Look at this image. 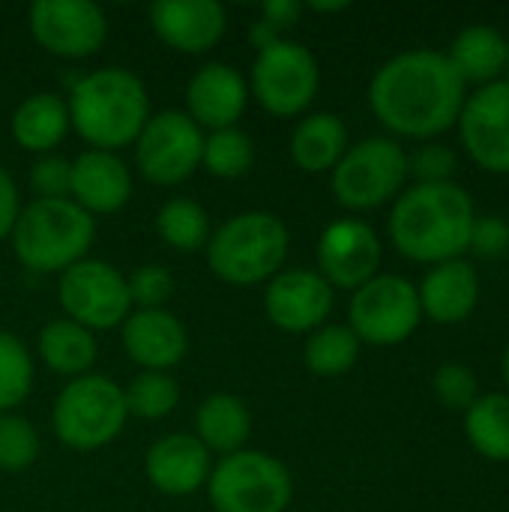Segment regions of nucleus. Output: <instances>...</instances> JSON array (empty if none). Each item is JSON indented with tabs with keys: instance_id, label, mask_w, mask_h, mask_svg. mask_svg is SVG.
Here are the masks:
<instances>
[{
	"instance_id": "obj_1",
	"label": "nucleus",
	"mask_w": 509,
	"mask_h": 512,
	"mask_svg": "<svg viewBox=\"0 0 509 512\" xmlns=\"http://www.w3.org/2000/svg\"><path fill=\"white\" fill-rule=\"evenodd\" d=\"M468 84L444 51L408 48L390 57L369 84V108L390 132L429 141L459 123Z\"/></svg>"
},
{
	"instance_id": "obj_9",
	"label": "nucleus",
	"mask_w": 509,
	"mask_h": 512,
	"mask_svg": "<svg viewBox=\"0 0 509 512\" xmlns=\"http://www.w3.org/2000/svg\"><path fill=\"white\" fill-rule=\"evenodd\" d=\"M249 96L273 117H303L321 90V66L315 54L294 39H279L255 51L249 72Z\"/></svg>"
},
{
	"instance_id": "obj_15",
	"label": "nucleus",
	"mask_w": 509,
	"mask_h": 512,
	"mask_svg": "<svg viewBox=\"0 0 509 512\" xmlns=\"http://www.w3.org/2000/svg\"><path fill=\"white\" fill-rule=\"evenodd\" d=\"M336 291L318 270L309 267H288L279 270L264 288V312L267 321L294 336H309L327 324L333 312Z\"/></svg>"
},
{
	"instance_id": "obj_8",
	"label": "nucleus",
	"mask_w": 509,
	"mask_h": 512,
	"mask_svg": "<svg viewBox=\"0 0 509 512\" xmlns=\"http://www.w3.org/2000/svg\"><path fill=\"white\" fill-rule=\"evenodd\" d=\"M204 489L213 512H285L294 501L288 465L249 447L219 459Z\"/></svg>"
},
{
	"instance_id": "obj_6",
	"label": "nucleus",
	"mask_w": 509,
	"mask_h": 512,
	"mask_svg": "<svg viewBox=\"0 0 509 512\" xmlns=\"http://www.w3.org/2000/svg\"><path fill=\"white\" fill-rule=\"evenodd\" d=\"M129 420L123 387L99 372L72 378L54 399L51 426L60 444L78 453H93L120 438Z\"/></svg>"
},
{
	"instance_id": "obj_4",
	"label": "nucleus",
	"mask_w": 509,
	"mask_h": 512,
	"mask_svg": "<svg viewBox=\"0 0 509 512\" xmlns=\"http://www.w3.org/2000/svg\"><path fill=\"white\" fill-rule=\"evenodd\" d=\"M291 252L288 225L270 210H246L213 228L207 240L210 273L234 288L267 285L279 270H285Z\"/></svg>"
},
{
	"instance_id": "obj_16",
	"label": "nucleus",
	"mask_w": 509,
	"mask_h": 512,
	"mask_svg": "<svg viewBox=\"0 0 509 512\" xmlns=\"http://www.w3.org/2000/svg\"><path fill=\"white\" fill-rule=\"evenodd\" d=\"M456 126L462 147L483 171L509 174V78L477 87Z\"/></svg>"
},
{
	"instance_id": "obj_20",
	"label": "nucleus",
	"mask_w": 509,
	"mask_h": 512,
	"mask_svg": "<svg viewBox=\"0 0 509 512\" xmlns=\"http://www.w3.org/2000/svg\"><path fill=\"white\" fill-rule=\"evenodd\" d=\"M120 333L123 351L141 372H171L189 351L186 327L168 309H132Z\"/></svg>"
},
{
	"instance_id": "obj_23",
	"label": "nucleus",
	"mask_w": 509,
	"mask_h": 512,
	"mask_svg": "<svg viewBox=\"0 0 509 512\" xmlns=\"http://www.w3.org/2000/svg\"><path fill=\"white\" fill-rule=\"evenodd\" d=\"M348 150V126L333 111H309L291 132V162L306 174H324L339 165Z\"/></svg>"
},
{
	"instance_id": "obj_30",
	"label": "nucleus",
	"mask_w": 509,
	"mask_h": 512,
	"mask_svg": "<svg viewBox=\"0 0 509 512\" xmlns=\"http://www.w3.org/2000/svg\"><path fill=\"white\" fill-rule=\"evenodd\" d=\"M156 234L177 252H201L213 234L207 210L195 198H168L156 213Z\"/></svg>"
},
{
	"instance_id": "obj_26",
	"label": "nucleus",
	"mask_w": 509,
	"mask_h": 512,
	"mask_svg": "<svg viewBox=\"0 0 509 512\" xmlns=\"http://www.w3.org/2000/svg\"><path fill=\"white\" fill-rule=\"evenodd\" d=\"M507 36L495 30L492 24H471L459 30L453 45L447 48L450 66L459 72V78L468 84H492L507 69Z\"/></svg>"
},
{
	"instance_id": "obj_33",
	"label": "nucleus",
	"mask_w": 509,
	"mask_h": 512,
	"mask_svg": "<svg viewBox=\"0 0 509 512\" xmlns=\"http://www.w3.org/2000/svg\"><path fill=\"white\" fill-rule=\"evenodd\" d=\"M126 411L138 420H165L180 405V384L168 372H138L126 387Z\"/></svg>"
},
{
	"instance_id": "obj_12",
	"label": "nucleus",
	"mask_w": 509,
	"mask_h": 512,
	"mask_svg": "<svg viewBox=\"0 0 509 512\" xmlns=\"http://www.w3.org/2000/svg\"><path fill=\"white\" fill-rule=\"evenodd\" d=\"M57 300L63 318L87 327L90 333L123 327V321L132 315L126 276L99 258H84L63 270L57 282Z\"/></svg>"
},
{
	"instance_id": "obj_2",
	"label": "nucleus",
	"mask_w": 509,
	"mask_h": 512,
	"mask_svg": "<svg viewBox=\"0 0 509 512\" xmlns=\"http://www.w3.org/2000/svg\"><path fill=\"white\" fill-rule=\"evenodd\" d=\"M477 219L474 198L456 180L414 183L399 192L387 231L399 255L417 264H444L462 258Z\"/></svg>"
},
{
	"instance_id": "obj_7",
	"label": "nucleus",
	"mask_w": 509,
	"mask_h": 512,
	"mask_svg": "<svg viewBox=\"0 0 509 512\" xmlns=\"http://www.w3.org/2000/svg\"><path fill=\"white\" fill-rule=\"evenodd\" d=\"M408 180V150L387 135H372L348 144L339 165L330 171V189L339 207L363 213L396 201Z\"/></svg>"
},
{
	"instance_id": "obj_11",
	"label": "nucleus",
	"mask_w": 509,
	"mask_h": 512,
	"mask_svg": "<svg viewBox=\"0 0 509 512\" xmlns=\"http://www.w3.org/2000/svg\"><path fill=\"white\" fill-rule=\"evenodd\" d=\"M135 168L153 186H180L201 168L204 129L177 108L150 114L135 138Z\"/></svg>"
},
{
	"instance_id": "obj_29",
	"label": "nucleus",
	"mask_w": 509,
	"mask_h": 512,
	"mask_svg": "<svg viewBox=\"0 0 509 512\" xmlns=\"http://www.w3.org/2000/svg\"><path fill=\"white\" fill-rule=\"evenodd\" d=\"M360 339L348 324H324L306 336L303 363L318 378H339L360 360Z\"/></svg>"
},
{
	"instance_id": "obj_38",
	"label": "nucleus",
	"mask_w": 509,
	"mask_h": 512,
	"mask_svg": "<svg viewBox=\"0 0 509 512\" xmlns=\"http://www.w3.org/2000/svg\"><path fill=\"white\" fill-rule=\"evenodd\" d=\"M456 168V150L444 144H420L414 153H408V177H417V183H447L453 180Z\"/></svg>"
},
{
	"instance_id": "obj_43",
	"label": "nucleus",
	"mask_w": 509,
	"mask_h": 512,
	"mask_svg": "<svg viewBox=\"0 0 509 512\" xmlns=\"http://www.w3.org/2000/svg\"><path fill=\"white\" fill-rule=\"evenodd\" d=\"M504 381H507V393H509V345L504 351Z\"/></svg>"
},
{
	"instance_id": "obj_22",
	"label": "nucleus",
	"mask_w": 509,
	"mask_h": 512,
	"mask_svg": "<svg viewBox=\"0 0 509 512\" xmlns=\"http://www.w3.org/2000/svg\"><path fill=\"white\" fill-rule=\"evenodd\" d=\"M420 309L438 324H459L471 318L480 300V276L465 258L435 264L417 285Z\"/></svg>"
},
{
	"instance_id": "obj_3",
	"label": "nucleus",
	"mask_w": 509,
	"mask_h": 512,
	"mask_svg": "<svg viewBox=\"0 0 509 512\" xmlns=\"http://www.w3.org/2000/svg\"><path fill=\"white\" fill-rule=\"evenodd\" d=\"M69 126L87 150L117 153L141 135L150 120V96L144 81L123 66H102L81 75L69 96Z\"/></svg>"
},
{
	"instance_id": "obj_36",
	"label": "nucleus",
	"mask_w": 509,
	"mask_h": 512,
	"mask_svg": "<svg viewBox=\"0 0 509 512\" xmlns=\"http://www.w3.org/2000/svg\"><path fill=\"white\" fill-rule=\"evenodd\" d=\"M132 309H165L174 297V276L162 264H144L132 276H126Z\"/></svg>"
},
{
	"instance_id": "obj_5",
	"label": "nucleus",
	"mask_w": 509,
	"mask_h": 512,
	"mask_svg": "<svg viewBox=\"0 0 509 512\" xmlns=\"http://www.w3.org/2000/svg\"><path fill=\"white\" fill-rule=\"evenodd\" d=\"M96 237V219L69 198L27 201L9 234L15 258L33 273H63L84 261Z\"/></svg>"
},
{
	"instance_id": "obj_19",
	"label": "nucleus",
	"mask_w": 509,
	"mask_h": 512,
	"mask_svg": "<svg viewBox=\"0 0 509 512\" xmlns=\"http://www.w3.org/2000/svg\"><path fill=\"white\" fill-rule=\"evenodd\" d=\"M132 192H135L132 171L117 153L84 150L72 159L69 201H75L93 219L120 213L132 201Z\"/></svg>"
},
{
	"instance_id": "obj_21",
	"label": "nucleus",
	"mask_w": 509,
	"mask_h": 512,
	"mask_svg": "<svg viewBox=\"0 0 509 512\" xmlns=\"http://www.w3.org/2000/svg\"><path fill=\"white\" fill-rule=\"evenodd\" d=\"M213 471V456L189 432H174L159 438L144 456V474L150 486L168 498H186L207 486Z\"/></svg>"
},
{
	"instance_id": "obj_34",
	"label": "nucleus",
	"mask_w": 509,
	"mask_h": 512,
	"mask_svg": "<svg viewBox=\"0 0 509 512\" xmlns=\"http://www.w3.org/2000/svg\"><path fill=\"white\" fill-rule=\"evenodd\" d=\"M39 432L30 420L21 414L9 411L0 414V471L3 474H18L27 471L39 459Z\"/></svg>"
},
{
	"instance_id": "obj_18",
	"label": "nucleus",
	"mask_w": 509,
	"mask_h": 512,
	"mask_svg": "<svg viewBox=\"0 0 509 512\" xmlns=\"http://www.w3.org/2000/svg\"><path fill=\"white\" fill-rule=\"evenodd\" d=\"M186 114L201 126V129H231L243 117L249 105V84L243 72L231 63L210 60L195 75L186 81Z\"/></svg>"
},
{
	"instance_id": "obj_10",
	"label": "nucleus",
	"mask_w": 509,
	"mask_h": 512,
	"mask_svg": "<svg viewBox=\"0 0 509 512\" xmlns=\"http://www.w3.org/2000/svg\"><path fill=\"white\" fill-rule=\"evenodd\" d=\"M423 321L417 285L396 273H378L351 294L348 327L360 345L393 348L414 336Z\"/></svg>"
},
{
	"instance_id": "obj_39",
	"label": "nucleus",
	"mask_w": 509,
	"mask_h": 512,
	"mask_svg": "<svg viewBox=\"0 0 509 512\" xmlns=\"http://www.w3.org/2000/svg\"><path fill=\"white\" fill-rule=\"evenodd\" d=\"M480 258H504L509 252V222L504 216H477L471 228V243Z\"/></svg>"
},
{
	"instance_id": "obj_42",
	"label": "nucleus",
	"mask_w": 509,
	"mask_h": 512,
	"mask_svg": "<svg viewBox=\"0 0 509 512\" xmlns=\"http://www.w3.org/2000/svg\"><path fill=\"white\" fill-rule=\"evenodd\" d=\"M303 6L312 9V12H342V9H348L345 0H336V3H318V0H312V3H303Z\"/></svg>"
},
{
	"instance_id": "obj_24",
	"label": "nucleus",
	"mask_w": 509,
	"mask_h": 512,
	"mask_svg": "<svg viewBox=\"0 0 509 512\" xmlns=\"http://www.w3.org/2000/svg\"><path fill=\"white\" fill-rule=\"evenodd\" d=\"M69 108L66 99L48 90H39L33 96H27L24 102H18V108L12 111L9 120V132L12 141L36 156L54 153V147L63 144V138L69 135Z\"/></svg>"
},
{
	"instance_id": "obj_13",
	"label": "nucleus",
	"mask_w": 509,
	"mask_h": 512,
	"mask_svg": "<svg viewBox=\"0 0 509 512\" xmlns=\"http://www.w3.org/2000/svg\"><path fill=\"white\" fill-rule=\"evenodd\" d=\"M33 39L54 57H93L108 39V18L90 0H36L27 12Z\"/></svg>"
},
{
	"instance_id": "obj_32",
	"label": "nucleus",
	"mask_w": 509,
	"mask_h": 512,
	"mask_svg": "<svg viewBox=\"0 0 509 512\" xmlns=\"http://www.w3.org/2000/svg\"><path fill=\"white\" fill-rule=\"evenodd\" d=\"M36 363L27 345L9 333L0 330V414L15 411L33 390Z\"/></svg>"
},
{
	"instance_id": "obj_35",
	"label": "nucleus",
	"mask_w": 509,
	"mask_h": 512,
	"mask_svg": "<svg viewBox=\"0 0 509 512\" xmlns=\"http://www.w3.org/2000/svg\"><path fill=\"white\" fill-rule=\"evenodd\" d=\"M432 387H435L438 402L444 408H450V411H462L465 414L480 399V381H477L474 369L465 366V363H444V366H438Z\"/></svg>"
},
{
	"instance_id": "obj_44",
	"label": "nucleus",
	"mask_w": 509,
	"mask_h": 512,
	"mask_svg": "<svg viewBox=\"0 0 509 512\" xmlns=\"http://www.w3.org/2000/svg\"><path fill=\"white\" fill-rule=\"evenodd\" d=\"M504 72H507V78H509V42H507V69H504Z\"/></svg>"
},
{
	"instance_id": "obj_28",
	"label": "nucleus",
	"mask_w": 509,
	"mask_h": 512,
	"mask_svg": "<svg viewBox=\"0 0 509 512\" xmlns=\"http://www.w3.org/2000/svg\"><path fill=\"white\" fill-rule=\"evenodd\" d=\"M465 435L489 462H509V393H486L465 411Z\"/></svg>"
},
{
	"instance_id": "obj_14",
	"label": "nucleus",
	"mask_w": 509,
	"mask_h": 512,
	"mask_svg": "<svg viewBox=\"0 0 509 512\" xmlns=\"http://www.w3.org/2000/svg\"><path fill=\"white\" fill-rule=\"evenodd\" d=\"M381 237L363 219H336L318 237V273L336 291H357L378 276L381 267Z\"/></svg>"
},
{
	"instance_id": "obj_37",
	"label": "nucleus",
	"mask_w": 509,
	"mask_h": 512,
	"mask_svg": "<svg viewBox=\"0 0 509 512\" xmlns=\"http://www.w3.org/2000/svg\"><path fill=\"white\" fill-rule=\"evenodd\" d=\"M69 183H72V162L57 153H45L30 165V189L33 198L39 201L69 198Z\"/></svg>"
},
{
	"instance_id": "obj_41",
	"label": "nucleus",
	"mask_w": 509,
	"mask_h": 512,
	"mask_svg": "<svg viewBox=\"0 0 509 512\" xmlns=\"http://www.w3.org/2000/svg\"><path fill=\"white\" fill-rule=\"evenodd\" d=\"M303 12H306V6L300 0H267L261 6V21L285 36V30H291L300 21Z\"/></svg>"
},
{
	"instance_id": "obj_17",
	"label": "nucleus",
	"mask_w": 509,
	"mask_h": 512,
	"mask_svg": "<svg viewBox=\"0 0 509 512\" xmlns=\"http://www.w3.org/2000/svg\"><path fill=\"white\" fill-rule=\"evenodd\" d=\"M147 18L156 39L177 54H204L228 30V12L216 0H156Z\"/></svg>"
},
{
	"instance_id": "obj_25",
	"label": "nucleus",
	"mask_w": 509,
	"mask_h": 512,
	"mask_svg": "<svg viewBox=\"0 0 509 512\" xmlns=\"http://www.w3.org/2000/svg\"><path fill=\"white\" fill-rule=\"evenodd\" d=\"M252 435V411L234 393H213L195 411V438L210 456H234L246 450Z\"/></svg>"
},
{
	"instance_id": "obj_31",
	"label": "nucleus",
	"mask_w": 509,
	"mask_h": 512,
	"mask_svg": "<svg viewBox=\"0 0 509 512\" xmlns=\"http://www.w3.org/2000/svg\"><path fill=\"white\" fill-rule=\"evenodd\" d=\"M255 165V141L240 126L216 129L204 135L201 168L216 180H237Z\"/></svg>"
},
{
	"instance_id": "obj_40",
	"label": "nucleus",
	"mask_w": 509,
	"mask_h": 512,
	"mask_svg": "<svg viewBox=\"0 0 509 512\" xmlns=\"http://www.w3.org/2000/svg\"><path fill=\"white\" fill-rule=\"evenodd\" d=\"M21 192H18V183L15 177L0 165V243L9 240L12 228H15V219L21 213Z\"/></svg>"
},
{
	"instance_id": "obj_27",
	"label": "nucleus",
	"mask_w": 509,
	"mask_h": 512,
	"mask_svg": "<svg viewBox=\"0 0 509 512\" xmlns=\"http://www.w3.org/2000/svg\"><path fill=\"white\" fill-rule=\"evenodd\" d=\"M36 354L45 363V369L72 381L93 369L99 357V342H96V333H90L87 327L69 318H54L39 330Z\"/></svg>"
}]
</instances>
